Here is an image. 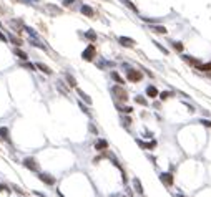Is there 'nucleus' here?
Returning a JSON list of instances; mask_svg holds the SVG:
<instances>
[{"instance_id":"21","label":"nucleus","mask_w":211,"mask_h":197,"mask_svg":"<svg viewBox=\"0 0 211 197\" xmlns=\"http://www.w3.org/2000/svg\"><path fill=\"white\" fill-rule=\"evenodd\" d=\"M65 80H66V84H68V86H77L75 76H72L70 73H66V75H65Z\"/></svg>"},{"instance_id":"24","label":"nucleus","mask_w":211,"mask_h":197,"mask_svg":"<svg viewBox=\"0 0 211 197\" xmlns=\"http://www.w3.org/2000/svg\"><path fill=\"white\" fill-rule=\"evenodd\" d=\"M111 78H113V80H115V81H117L118 84H121V86H123V83H125V80H123L121 76L117 73V71H111Z\"/></svg>"},{"instance_id":"22","label":"nucleus","mask_w":211,"mask_h":197,"mask_svg":"<svg viewBox=\"0 0 211 197\" xmlns=\"http://www.w3.org/2000/svg\"><path fill=\"white\" fill-rule=\"evenodd\" d=\"M150 30L151 31H155V33H166V28L165 27H161V25H153V27H150Z\"/></svg>"},{"instance_id":"31","label":"nucleus","mask_w":211,"mask_h":197,"mask_svg":"<svg viewBox=\"0 0 211 197\" xmlns=\"http://www.w3.org/2000/svg\"><path fill=\"white\" fill-rule=\"evenodd\" d=\"M23 30H25V31H27V33L30 35L32 38H38V35H37V33H35V31H33V28H30V27H25V28H23Z\"/></svg>"},{"instance_id":"10","label":"nucleus","mask_w":211,"mask_h":197,"mask_svg":"<svg viewBox=\"0 0 211 197\" xmlns=\"http://www.w3.org/2000/svg\"><path fill=\"white\" fill-rule=\"evenodd\" d=\"M146 96H150V98H156V96H160V93H158L156 86H153V84L146 86Z\"/></svg>"},{"instance_id":"12","label":"nucleus","mask_w":211,"mask_h":197,"mask_svg":"<svg viewBox=\"0 0 211 197\" xmlns=\"http://www.w3.org/2000/svg\"><path fill=\"white\" fill-rule=\"evenodd\" d=\"M95 149L97 151H105V149H108V143L105 139H98L97 143H95Z\"/></svg>"},{"instance_id":"46","label":"nucleus","mask_w":211,"mask_h":197,"mask_svg":"<svg viewBox=\"0 0 211 197\" xmlns=\"http://www.w3.org/2000/svg\"><path fill=\"white\" fill-rule=\"evenodd\" d=\"M55 191H57V195H58V197H65V195H63L60 191H58V189H55Z\"/></svg>"},{"instance_id":"17","label":"nucleus","mask_w":211,"mask_h":197,"mask_svg":"<svg viewBox=\"0 0 211 197\" xmlns=\"http://www.w3.org/2000/svg\"><path fill=\"white\" fill-rule=\"evenodd\" d=\"M133 187L136 189V192H138V194H143V186H141V182H140L138 177L133 179Z\"/></svg>"},{"instance_id":"11","label":"nucleus","mask_w":211,"mask_h":197,"mask_svg":"<svg viewBox=\"0 0 211 197\" xmlns=\"http://www.w3.org/2000/svg\"><path fill=\"white\" fill-rule=\"evenodd\" d=\"M0 139H2V141H7V143H10L9 128H7V126H2V128H0Z\"/></svg>"},{"instance_id":"38","label":"nucleus","mask_w":211,"mask_h":197,"mask_svg":"<svg viewBox=\"0 0 211 197\" xmlns=\"http://www.w3.org/2000/svg\"><path fill=\"white\" fill-rule=\"evenodd\" d=\"M121 121H123V124H125V126H126V128H128V126H130V124H131V119H130V118H128V116H126V118H123V119H121Z\"/></svg>"},{"instance_id":"47","label":"nucleus","mask_w":211,"mask_h":197,"mask_svg":"<svg viewBox=\"0 0 211 197\" xmlns=\"http://www.w3.org/2000/svg\"><path fill=\"white\" fill-rule=\"evenodd\" d=\"M178 197H185V195H178Z\"/></svg>"},{"instance_id":"6","label":"nucleus","mask_w":211,"mask_h":197,"mask_svg":"<svg viewBox=\"0 0 211 197\" xmlns=\"http://www.w3.org/2000/svg\"><path fill=\"white\" fill-rule=\"evenodd\" d=\"M23 166L27 169H30V171H38V164L33 157H25V159H23Z\"/></svg>"},{"instance_id":"1","label":"nucleus","mask_w":211,"mask_h":197,"mask_svg":"<svg viewBox=\"0 0 211 197\" xmlns=\"http://www.w3.org/2000/svg\"><path fill=\"white\" fill-rule=\"evenodd\" d=\"M110 91L115 94V98H117V100H121V101H126V100H128V94H126V91L121 88V84L111 86V88H110Z\"/></svg>"},{"instance_id":"30","label":"nucleus","mask_w":211,"mask_h":197,"mask_svg":"<svg viewBox=\"0 0 211 197\" xmlns=\"http://www.w3.org/2000/svg\"><path fill=\"white\" fill-rule=\"evenodd\" d=\"M171 47H173L176 51H183V43L181 41H171Z\"/></svg>"},{"instance_id":"33","label":"nucleus","mask_w":211,"mask_h":197,"mask_svg":"<svg viewBox=\"0 0 211 197\" xmlns=\"http://www.w3.org/2000/svg\"><path fill=\"white\" fill-rule=\"evenodd\" d=\"M170 96H173V93H171V91H163V93H160V98H161V100H168V98H170Z\"/></svg>"},{"instance_id":"3","label":"nucleus","mask_w":211,"mask_h":197,"mask_svg":"<svg viewBox=\"0 0 211 197\" xmlns=\"http://www.w3.org/2000/svg\"><path fill=\"white\" fill-rule=\"evenodd\" d=\"M95 53H97V48H95V45L93 43H90L88 47L83 50V53H82V58L85 60V61H91L93 60V56H95Z\"/></svg>"},{"instance_id":"15","label":"nucleus","mask_w":211,"mask_h":197,"mask_svg":"<svg viewBox=\"0 0 211 197\" xmlns=\"http://www.w3.org/2000/svg\"><path fill=\"white\" fill-rule=\"evenodd\" d=\"M77 93H78V96L82 98V100L85 101V103L91 104V98H90V96H88V94H87V93H85V91H83V90H80V88H78V90H77Z\"/></svg>"},{"instance_id":"27","label":"nucleus","mask_w":211,"mask_h":197,"mask_svg":"<svg viewBox=\"0 0 211 197\" xmlns=\"http://www.w3.org/2000/svg\"><path fill=\"white\" fill-rule=\"evenodd\" d=\"M30 45H33V47H37V48H42V50H47V47H45L43 43H40V41H37V38H32Z\"/></svg>"},{"instance_id":"14","label":"nucleus","mask_w":211,"mask_h":197,"mask_svg":"<svg viewBox=\"0 0 211 197\" xmlns=\"http://www.w3.org/2000/svg\"><path fill=\"white\" fill-rule=\"evenodd\" d=\"M121 3H123V5H125V7H128V8L131 10V12L138 13V7H136L135 3L131 2V0H121Z\"/></svg>"},{"instance_id":"45","label":"nucleus","mask_w":211,"mask_h":197,"mask_svg":"<svg viewBox=\"0 0 211 197\" xmlns=\"http://www.w3.org/2000/svg\"><path fill=\"white\" fill-rule=\"evenodd\" d=\"M13 189H15V192H19V194H22V189H20V187H17V186H15Z\"/></svg>"},{"instance_id":"44","label":"nucleus","mask_w":211,"mask_h":197,"mask_svg":"<svg viewBox=\"0 0 211 197\" xmlns=\"http://www.w3.org/2000/svg\"><path fill=\"white\" fill-rule=\"evenodd\" d=\"M15 2H20V3H23V5H30L29 0H15Z\"/></svg>"},{"instance_id":"28","label":"nucleus","mask_w":211,"mask_h":197,"mask_svg":"<svg viewBox=\"0 0 211 197\" xmlns=\"http://www.w3.org/2000/svg\"><path fill=\"white\" fill-rule=\"evenodd\" d=\"M57 88L62 91L63 96H68V91H66V88H65V84H63V81H57Z\"/></svg>"},{"instance_id":"35","label":"nucleus","mask_w":211,"mask_h":197,"mask_svg":"<svg viewBox=\"0 0 211 197\" xmlns=\"http://www.w3.org/2000/svg\"><path fill=\"white\" fill-rule=\"evenodd\" d=\"M20 66H22V68L30 70V71H33V70H35V65H32V63H20Z\"/></svg>"},{"instance_id":"7","label":"nucleus","mask_w":211,"mask_h":197,"mask_svg":"<svg viewBox=\"0 0 211 197\" xmlns=\"http://www.w3.org/2000/svg\"><path fill=\"white\" fill-rule=\"evenodd\" d=\"M118 43L125 48H131L133 45H135V40H133V38H128V37H120L118 38Z\"/></svg>"},{"instance_id":"25","label":"nucleus","mask_w":211,"mask_h":197,"mask_svg":"<svg viewBox=\"0 0 211 197\" xmlns=\"http://www.w3.org/2000/svg\"><path fill=\"white\" fill-rule=\"evenodd\" d=\"M9 40L12 41L15 47H20V45H22V40H20L19 37H15V35H9Z\"/></svg>"},{"instance_id":"32","label":"nucleus","mask_w":211,"mask_h":197,"mask_svg":"<svg viewBox=\"0 0 211 197\" xmlns=\"http://www.w3.org/2000/svg\"><path fill=\"white\" fill-rule=\"evenodd\" d=\"M78 106H80V110H82L83 113H85V114H88V116H91V113H90V110H88V108H87L85 104L82 103V101H78Z\"/></svg>"},{"instance_id":"41","label":"nucleus","mask_w":211,"mask_h":197,"mask_svg":"<svg viewBox=\"0 0 211 197\" xmlns=\"http://www.w3.org/2000/svg\"><path fill=\"white\" fill-rule=\"evenodd\" d=\"M88 128H90V131H91V133H93V134H98V129H97V128H95V126H93V124H91V123H90V126H88Z\"/></svg>"},{"instance_id":"49","label":"nucleus","mask_w":211,"mask_h":197,"mask_svg":"<svg viewBox=\"0 0 211 197\" xmlns=\"http://www.w3.org/2000/svg\"><path fill=\"white\" fill-rule=\"evenodd\" d=\"M209 76H211V73H209Z\"/></svg>"},{"instance_id":"13","label":"nucleus","mask_w":211,"mask_h":197,"mask_svg":"<svg viewBox=\"0 0 211 197\" xmlns=\"http://www.w3.org/2000/svg\"><path fill=\"white\" fill-rule=\"evenodd\" d=\"M47 8H48V12L53 13V15H62V12H63L60 7H55L53 3H47Z\"/></svg>"},{"instance_id":"36","label":"nucleus","mask_w":211,"mask_h":197,"mask_svg":"<svg viewBox=\"0 0 211 197\" xmlns=\"http://www.w3.org/2000/svg\"><path fill=\"white\" fill-rule=\"evenodd\" d=\"M199 123H201L203 126H206V128H211V121H209V119H199Z\"/></svg>"},{"instance_id":"18","label":"nucleus","mask_w":211,"mask_h":197,"mask_svg":"<svg viewBox=\"0 0 211 197\" xmlns=\"http://www.w3.org/2000/svg\"><path fill=\"white\" fill-rule=\"evenodd\" d=\"M136 143H138L141 147H145V149H153V147L156 146V141H151V143H143V141H140V139H138Z\"/></svg>"},{"instance_id":"39","label":"nucleus","mask_w":211,"mask_h":197,"mask_svg":"<svg viewBox=\"0 0 211 197\" xmlns=\"http://www.w3.org/2000/svg\"><path fill=\"white\" fill-rule=\"evenodd\" d=\"M118 111H123V113H131V111H133V108L125 106V108H118Z\"/></svg>"},{"instance_id":"37","label":"nucleus","mask_w":211,"mask_h":197,"mask_svg":"<svg viewBox=\"0 0 211 197\" xmlns=\"http://www.w3.org/2000/svg\"><path fill=\"white\" fill-rule=\"evenodd\" d=\"M141 20H143V22H146V23H156V20H155V18H148V17H141Z\"/></svg>"},{"instance_id":"34","label":"nucleus","mask_w":211,"mask_h":197,"mask_svg":"<svg viewBox=\"0 0 211 197\" xmlns=\"http://www.w3.org/2000/svg\"><path fill=\"white\" fill-rule=\"evenodd\" d=\"M153 43H155V47H156L158 50H161V51H163L165 55H168V50H166V48H165V47H163V45H161V43H158V41H153Z\"/></svg>"},{"instance_id":"9","label":"nucleus","mask_w":211,"mask_h":197,"mask_svg":"<svg viewBox=\"0 0 211 197\" xmlns=\"http://www.w3.org/2000/svg\"><path fill=\"white\" fill-rule=\"evenodd\" d=\"M181 58L185 60L186 63H189V65H193V66H198V65H201V61H199L198 58H193V56H189V55H183Z\"/></svg>"},{"instance_id":"16","label":"nucleus","mask_w":211,"mask_h":197,"mask_svg":"<svg viewBox=\"0 0 211 197\" xmlns=\"http://www.w3.org/2000/svg\"><path fill=\"white\" fill-rule=\"evenodd\" d=\"M13 53H15V56H19V58L22 60V61H25V60L29 58V55H27V53H25V51H23V50H20L19 47L15 48V51H13Z\"/></svg>"},{"instance_id":"48","label":"nucleus","mask_w":211,"mask_h":197,"mask_svg":"<svg viewBox=\"0 0 211 197\" xmlns=\"http://www.w3.org/2000/svg\"><path fill=\"white\" fill-rule=\"evenodd\" d=\"M0 27H2V23H0Z\"/></svg>"},{"instance_id":"20","label":"nucleus","mask_w":211,"mask_h":197,"mask_svg":"<svg viewBox=\"0 0 211 197\" xmlns=\"http://www.w3.org/2000/svg\"><path fill=\"white\" fill-rule=\"evenodd\" d=\"M35 66H37V68L40 70V71H43L45 75H52V70L48 68L47 65H43V63H37V65H35Z\"/></svg>"},{"instance_id":"43","label":"nucleus","mask_w":211,"mask_h":197,"mask_svg":"<svg viewBox=\"0 0 211 197\" xmlns=\"http://www.w3.org/2000/svg\"><path fill=\"white\" fill-rule=\"evenodd\" d=\"M3 191H9V189H7L5 184H0V192H3Z\"/></svg>"},{"instance_id":"26","label":"nucleus","mask_w":211,"mask_h":197,"mask_svg":"<svg viewBox=\"0 0 211 197\" xmlns=\"http://www.w3.org/2000/svg\"><path fill=\"white\" fill-rule=\"evenodd\" d=\"M196 68H198L199 71H211V63H201V65H198Z\"/></svg>"},{"instance_id":"19","label":"nucleus","mask_w":211,"mask_h":197,"mask_svg":"<svg viewBox=\"0 0 211 197\" xmlns=\"http://www.w3.org/2000/svg\"><path fill=\"white\" fill-rule=\"evenodd\" d=\"M10 25H12L13 28H17V31H20V28H25L22 20H10Z\"/></svg>"},{"instance_id":"5","label":"nucleus","mask_w":211,"mask_h":197,"mask_svg":"<svg viewBox=\"0 0 211 197\" xmlns=\"http://www.w3.org/2000/svg\"><path fill=\"white\" fill-rule=\"evenodd\" d=\"M160 181L163 182L165 186L170 187V186H173V174H171V172H161V174H160Z\"/></svg>"},{"instance_id":"40","label":"nucleus","mask_w":211,"mask_h":197,"mask_svg":"<svg viewBox=\"0 0 211 197\" xmlns=\"http://www.w3.org/2000/svg\"><path fill=\"white\" fill-rule=\"evenodd\" d=\"M0 40H2L3 43H5V41H9V37H7L5 33H2V31H0Z\"/></svg>"},{"instance_id":"42","label":"nucleus","mask_w":211,"mask_h":197,"mask_svg":"<svg viewBox=\"0 0 211 197\" xmlns=\"http://www.w3.org/2000/svg\"><path fill=\"white\" fill-rule=\"evenodd\" d=\"M75 0H63V7H70Z\"/></svg>"},{"instance_id":"2","label":"nucleus","mask_w":211,"mask_h":197,"mask_svg":"<svg viewBox=\"0 0 211 197\" xmlns=\"http://www.w3.org/2000/svg\"><path fill=\"white\" fill-rule=\"evenodd\" d=\"M126 78L130 80L131 83H136V81H141L143 78V73L140 70H133V68H128L126 70Z\"/></svg>"},{"instance_id":"29","label":"nucleus","mask_w":211,"mask_h":197,"mask_svg":"<svg viewBox=\"0 0 211 197\" xmlns=\"http://www.w3.org/2000/svg\"><path fill=\"white\" fill-rule=\"evenodd\" d=\"M135 103L141 104V106H146V104H148V101H146L143 96H135Z\"/></svg>"},{"instance_id":"4","label":"nucleus","mask_w":211,"mask_h":197,"mask_svg":"<svg viewBox=\"0 0 211 197\" xmlns=\"http://www.w3.org/2000/svg\"><path fill=\"white\" fill-rule=\"evenodd\" d=\"M38 179H40L43 184H47V186H55V182H57V179H55L53 176L47 174V172H42V174H38Z\"/></svg>"},{"instance_id":"8","label":"nucleus","mask_w":211,"mask_h":197,"mask_svg":"<svg viewBox=\"0 0 211 197\" xmlns=\"http://www.w3.org/2000/svg\"><path fill=\"white\" fill-rule=\"evenodd\" d=\"M80 12H82L85 17H88V18H93V17H95V10L91 8L90 5H82V7H80Z\"/></svg>"},{"instance_id":"23","label":"nucleus","mask_w":211,"mask_h":197,"mask_svg":"<svg viewBox=\"0 0 211 197\" xmlns=\"http://www.w3.org/2000/svg\"><path fill=\"white\" fill-rule=\"evenodd\" d=\"M85 38L90 41H97V33L93 30H88V31H85Z\"/></svg>"}]
</instances>
